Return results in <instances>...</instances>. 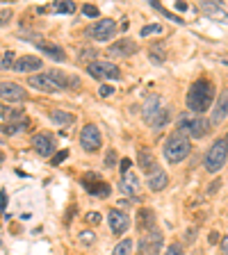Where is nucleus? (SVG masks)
Returning a JSON list of instances; mask_svg holds the SVG:
<instances>
[{"label": "nucleus", "mask_w": 228, "mask_h": 255, "mask_svg": "<svg viewBox=\"0 0 228 255\" xmlns=\"http://www.w3.org/2000/svg\"><path fill=\"white\" fill-rule=\"evenodd\" d=\"M212 101H215V87H212L210 80H196V82L190 87L187 98H185L187 109L194 114L208 112Z\"/></svg>", "instance_id": "nucleus-1"}, {"label": "nucleus", "mask_w": 228, "mask_h": 255, "mask_svg": "<svg viewBox=\"0 0 228 255\" xmlns=\"http://www.w3.org/2000/svg\"><path fill=\"white\" fill-rule=\"evenodd\" d=\"M190 155V142H187L185 135H180L178 130L171 132L164 142V157H167L169 164H178Z\"/></svg>", "instance_id": "nucleus-2"}, {"label": "nucleus", "mask_w": 228, "mask_h": 255, "mask_svg": "<svg viewBox=\"0 0 228 255\" xmlns=\"http://www.w3.org/2000/svg\"><path fill=\"white\" fill-rule=\"evenodd\" d=\"M208 130H210V121L198 116V114H183L178 119V132L185 137L201 139V137L208 135Z\"/></svg>", "instance_id": "nucleus-3"}, {"label": "nucleus", "mask_w": 228, "mask_h": 255, "mask_svg": "<svg viewBox=\"0 0 228 255\" xmlns=\"http://www.w3.org/2000/svg\"><path fill=\"white\" fill-rule=\"evenodd\" d=\"M226 160H228V142L226 139H217L210 146V150L205 153V160H203L205 171L208 173L222 171V166L226 164Z\"/></svg>", "instance_id": "nucleus-4"}, {"label": "nucleus", "mask_w": 228, "mask_h": 255, "mask_svg": "<svg viewBox=\"0 0 228 255\" xmlns=\"http://www.w3.org/2000/svg\"><path fill=\"white\" fill-rule=\"evenodd\" d=\"M84 35L89 36V39H94V41H110L116 35V23H114L112 18H101L94 25H89L84 30Z\"/></svg>", "instance_id": "nucleus-5"}, {"label": "nucleus", "mask_w": 228, "mask_h": 255, "mask_svg": "<svg viewBox=\"0 0 228 255\" xmlns=\"http://www.w3.org/2000/svg\"><path fill=\"white\" fill-rule=\"evenodd\" d=\"M80 144H82V148L87 150V153H96V150H101V130H98L94 123L84 125L82 132H80Z\"/></svg>", "instance_id": "nucleus-6"}, {"label": "nucleus", "mask_w": 228, "mask_h": 255, "mask_svg": "<svg viewBox=\"0 0 228 255\" xmlns=\"http://www.w3.org/2000/svg\"><path fill=\"white\" fill-rule=\"evenodd\" d=\"M32 148L41 155V157H50V160H53L55 150H57V146H55V137L48 135V132L35 135V137H32Z\"/></svg>", "instance_id": "nucleus-7"}, {"label": "nucleus", "mask_w": 228, "mask_h": 255, "mask_svg": "<svg viewBox=\"0 0 228 255\" xmlns=\"http://www.w3.org/2000/svg\"><path fill=\"white\" fill-rule=\"evenodd\" d=\"M82 187L89 191L91 196H98V198H108L110 196V184L103 182L96 173H87L82 178Z\"/></svg>", "instance_id": "nucleus-8"}, {"label": "nucleus", "mask_w": 228, "mask_h": 255, "mask_svg": "<svg viewBox=\"0 0 228 255\" xmlns=\"http://www.w3.org/2000/svg\"><path fill=\"white\" fill-rule=\"evenodd\" d=\"M108 223H110V228H112L114 235H123V232L130 228V217H128L123 210H110Z\"/></svg>", "instance_id": "nucleus-9"}, {"label": "nucleus", "mask_w": 228, "mask_h": 255, "mask_svg": "<svg viewBox=\"0 0 228 255\" xmlns=\"http://www.w3.org/2000/svg\"><path fill=\"white\" fill-rule=\"evenodd\" d=\"M0 96H2V101H9V103H23L25 101V89L21 84H14V82H2L0 87Z\"/></svg>", "instance_id": "nucleus-10"}, {"label": "nucleus", "mask_w": 228, "mask_h": 255, "mask_svg": "<svg viewBox=\"0 0 228 255\" xmlns=\"http://www.w3.org/2000/svg\"><path fill=\"white\" fill-rule=\"evenodd\" d=\"M28 84H30V87H35V89L48 91V94H55V91L62 89L60 84L55 82L48 73H43V75H30V77H28Z\"/></svg>", "instance_id": "nucleus-11"}, {"label": "nucleus", "mask_w": 228, "mask_h": 255, "mask_svg": "<svg viewBox=\"0 0 228 255\" xmlns=\"http://www.w3.org/2000/svg\"><path fill=\"white\" fill-rule=\"evenodd\" d=\"M112 57H132V55L137 53V43L132 41V39H119L116 43H112L108 50Z\"/></svg>", "instance_id": "nucleus-12"}, {"label": "nucleus", "mask_w": 228, "mask_h": 255, "mask_svg": "<svg viewBox=\"0 0 228 255\" xmlns=\"http://www.w3.org/2000/svg\"><path fill=\"white\" fill-rule=\"evenodd\" d=\"M162 249V232L155 230V228H151V232L142 239V251H146L149 255H157Z\"/></svg>", "instance_id": "nucleus-13"}, {"label": "nucleus", "mask_w": 228, "mask_h": 255, "mask_svg": "<svg viewBox=\"0 0 228 255\" xmlns=\"http://www.w3.org/2000/svg\"><path fill=\"white\" fill-rule=\"evenodd\" d=\"M226 116H228V89H224L215 103V109H212V123H222Z\"/></svg>", "instance_id": "nucleus-14"}, {"label": "nucleus", "mask_w": 228, "mask_h": 255, "mask_svg": "<svg viewBox=\"0 0 228 255\" xmlns=\"http://www.w3.org/2000/svg\"><path fill=\"white\" fill-rule=\"evenodd\" d=\"M137 166L142 169V171H146L149 176H153V173L157 171V164H155V157L151 155V150H146V148H142L137 153Z\"/></svg>", "instance_id": "nucleus-15"}, {"label": "nucleus", "mask_w": 228, "mask_h": 255, "mask_svg": "<svg viewBox=\"0 0 228 255\" xmlns=\"http://www.w3.org/2000/svg\"><path fill=\"white\" fill-rule=\"evenodd\" d=\"M43 66V62L39 60V57H32V55H28V57H21V60L14 64V69H16L18 73H32V71H39Z\"/></svg>", "instance_id": "nucleus-16"}, {"label": "nucleus", "mask_w": 228, "mask_h": 255, "mask_svg": "<svg viewBox=\"0 0 228 255\" xmlns=\"http://www.w3.org/2000/svg\"><path fill=\"white\" fill-rule=\"evenodd\" d=\"M119 189L123 191V194H128V196H132V194H137L139 191V178H137V173H126L123 178H121V182H119Z\"/></svg>", "instance_id": "nucleus-17"}, {"label": "nucleus", "mask_w": 228, "mask_h": 255, "mask_svg": "<svg viewBox=\"0 0 228 255\" xmlns=\"http://www.w3.org/2000/svg\"><path fill=\"white\" fill-rule=\"evenodd\" d=\"M201 9H203V14H208V16L215 18V21H219V23H226L228 21L226 12L222 9L219 2H201Z\"/></svg>", "instance_id": "nucleus-18"}, {"label": "nucleus", "mask_w": 228, "mask_h": 255, "mask_svg": "<svg viewBox=\"0 0 228 255\" xmlns=\"http://www.w3.org/2000/svg\"><path fill=\"white\" fill-rule=\"evenodd\" d=\"M160 109H162V107H160V98H157V96H149V101H146L144 107H142L146 123H151V121L155 119V114L160 112Z\"/></svg>", "instance_id": "nucleus-19"}, {"label": "nucleus", "mask_w": 228, "mask_h": 255, "mask_svg": "<svg viewBox=\"0 0 228 255\" xmlns=\"http://www.w3.org/2000/svg\"><path fill=\"white\" fill-rule=\"evenodd\" d=\"M167 184H169V176L162 169H157L153 176H149V189L151 191H162Z\"/></svg>", "instance_id": "nucleus-20"}, {"label": "nucleus", "mask_w": 228, "mask_h": 255, "mask_svg": "<svg viewBox=\"0 0 228 255\" xmlns=\"http://www.w3.org/2000/svg\"><path fill=\"white\" fill-rule=\"evenodd\" d=\"M37 46L41 48L43 53H46V57H50V60H55V62H64V60H66L64 48L53 46V43H37Z\"/></svg>", "instance_id": "nucleus-21"}, {"label": "nucleus", "mask_w": 228, "mask_h": 255, "mask_svg": "<svg viewBox=\"0 0 228 255\" xmlns=\"http://www.w3.org/2000/svg\"><path fill=\"white\" fill-rule=\"evenodd\" d=\"M153 221H155V214L151 212V210H139V212H137V225L142 228V230L151 228V225H153Z\"/></svg>", "instance_id": "nucleus-22"}, {"label": "nucleus", "mask_w": 228, "mask_h": 255, "mask_svg": "<svg viewBox=\"0 0 228 255\" xmlns=\"http://www.w3.org/2000/svg\"><path fill=\"white\" fill-rule=\"evenodd\" d=\"M101 64V69H103V73H105V80H119L121 77V71H119V66L116 64H112V62H98Z\"/></svg>", "instance_id": "nucleus-23"}, {"label": "nucleus", "mask_w": 228, "mask_h": 255, "mask_svg": "<svg viewBox=\"0 0 228 255\" xmlns=\"http://www.w3.org/2000/svg\"><path fill=\"white\" fill-rule=\"evenodd\" d=\"M0 119H2V123L7 125V119H9V123H12L14 119H21V121H25L23 119V109H12V107H2V112H0Z\"/></svg>", "instance_id": "nucleus-24"}, {"label": "nucleus", "mask_w": 228, "mask_h": 255, "mask_svg": "<svg viewBox=\"0 0 228 255\" xmlns=\"http://www.w3.org/2000/svg\"><path fill=\"white\" fill-rule=\"evenodd\" d=\"M169 119H171V112H169L167 107H162V109H160V112L155 114V119L151 121L149 125H151V128H155V130H157V128H162V125H167V123H169Z\"/></svg>", "instance_id": "nucleus-25"}, {"label": "nucleus", "mask_w": 228, "mask_h": 255, "mask_svg": "<svg viewBox=\"0 0 228 255\" xmlns=\"http://www.w3.org/2000/svg\"><path fill=\"white\" fill-rule=\"evenodd\" d=\"M50 119H53L57 125H71L73 123V114L62 112V109H53V112H50Z\"/></svg>", "instance_id": "nucleus-26"}, {"label": "nucleus", "mask_w": 228, "mask_h": 255, "mask_svg": "<svg viewBox=\"0 0 228 255\" xmlns=\"http://www.w3.org/2000/svg\"><path fill=\"white\" fill-rule=\"evenodd\" d=\"M28 125H30V121H18V123H7L2 125V135H16V132L21 130H28Z\"/></svg>", "instance_id": "nucleus-27"}, {"label": "nucleus", "mask_w": 228, "mask_h": 255, "mask_svg": "<svg viewBox=\"0 0 228 255\" xmlns=\"http://www.w3.org/2000/svg\"><path fill=\"white\" fill-rule=\"evenodd\" d=\"M53 9L60 14H73L76 12V2H71V0H57L53 5Z\"/></svg>", "instance_id": "nucleus-28"}, {"label": "nucleus", "mask_w": 228, "mask_h": 255, "mask_svg": "<svg viewBox=\"0 0 228 255\" xmlns=\"http://www.w3.org/2000/svg\"><path fill=\"white\" fill-rule=\"evenodd\" d=\"M132 251V239H121L116 246H114L112 255H130Z\"/></svg>", "instance_id": "nucleus-29"}, {"label": "nucleus", "mask_w": 228, "mask_h": 255, "mask_svg": "<svg viewBox=\"0 0 228 255\" xmlns=\"http://www.w3.org/2000/svg\"><path fill=\"white\" fill-rule=\"evenodd\" d=\"M151 7H153V9H157V12H160V14H164V16H167V18H171L174 23H178V25H183V23H185L183 18H178V16H174V14H171V12H167V9H164V7L160 5V2H151Z\"/></svg>", "instance_id": "nucleus-30"}, {"label": "nucleus", "mask_w": 228, "mask_h": 255, "mask_svg": "<svg viewBox=\"0 0 228 255\" xmlns=\"http://www.w3.org/2000/svg\"><path fill=\"white\" fill-rule=\"evenodd\" d=\"M160 32H162V25H160V23H153V25H144L139 35H142V36H149V35H160Z\"/></svg>", "instance_id": "nucleus-31"}, {"label": "nucleus", "mask_w": 228, "mask_h": 255, "mask_svg": "<svg viewBox=\"0 0 228 255\" xmlns=\"http://www.w3.org/2000/svg\"><path fill=\"white\" fill-rule=\"evenodd\" d=\"M94 239H96V235L91 230H84V232H80V242L84 244V246H91L94 244Z\"/></svg>", "instance_id": "nucleus-32"}, {"label": "nucleus", "mask_w": 228, "mask_h": 255, "mask_svg": "<svg viewBox=\"0 0 228 255\" xmlns=\"http://www.w3.org/2000/svg\"><path fill=\"white\" fill-rule=\"evenodd\" d=\"M12 62H14V53L12 50H5V53H2V71H7V69H9V66H12Z\"/></svg>", "instance_id": "nucleus-33"}, {"label": "nucleus", "mask_w": 228, "mask_h": 255, "mask_svg": "<svg viewBox=\"0 0 228 255\" xmlns=\"http://www.w3.org/2000/svg\"><path fill=\"white\" fill-rule=\"evenodd\" d=\"M82 14H84V16H89V18H98V16H101L98 7H94V5H84L82 7Z\"/></svg>", "instance_id": "nucleus-34"}, {"label": "nucleus", "mask_w": 228, "mask_h": 255, "mask_svg": "<svg viewBox=\"0 0 228 255\" xmlns=\"http://www.w3.org/2000/svg\"><path fill=\"white\" fill-rule=\"evenodd\" d=\"M66 157H69V150H66V148H64V150H57V153H55V157L50 160V164L57 166V164H62V162H64Z\"/></svg>", "instance_id": "nucleus-35"}, {"label": "nucleus", "mask_w": 228, "mask_h": 255, "mask_svg": "<svg viewBox=\"0 0 228 255\" xmlns=\"http://www.w3.org/2000/svg\"><path fill=\"white\" fill-rule=\"evenodd\" d=\"M84 221H87L89 225H96V223H101V214L98 212H87L84 214Z\"/></svg>", "instance_id": "nucleus-36"}, {"label": "nucleus", "mask_w": 228, "mask_h": 255, "mask_svg": "<svg viewBox=\"0 0 228 255\" xmlns=\"http://www.w3.org/2000/svg\"><path fill=\"white\" fill-rule=\"evenodd\" d=\"M112 94H114V89L110 84H101V89H98V96H101V98H110Z\"/></svg>", "instance_id": "nucleus-37"}, {"label": "nucleus", "mask_w": 228, "mask_h": 255, "mask_svg": "<svg viewBox=\"0 0 228 255\" xmlns=\"http://www.w3.org/2000/svg\"><path fill=\"white\" fill-rule=\"evenodd\" d=\"M164 255H185V253H183V246H180V244H171Z\"/></svg>", "instance_id": "nucleus-38"}, {"label": "nucleus", "mask_w": 228, "mask_h": 255, "mask_svg": "<svg viewBox=\"0 0 228 255\" xmlns=\"http://www.w3.org/2000/svg\"><path fill=\"white\" fill-rule=\"evenodd\" d=\"M130 164H132V162L128 160V157H123V160H121L119 169H121V173H123V176H126V173H130Z\"/></svg>", "instance_id": "nucleus-39"}, {"label": "nucleus", "mask_w": 228, "mask_h": 255, "mask_svg": "<svg viewBox=\"0 0 228 255\" xmlns=\"http://www.w3.org/2000/svg\"><path fill=\"white\" fill-rule=\"evenodd\" d=\"M105 166H110V169L114 166V150H110L108 153V157H105Z\"/></svg>", "instance_id": "nucleus-40"}, {"label": "nucleus", "mask_w": 228, "mask_h": 255, "mask_svg": "<svg viewBox=\"0 0 228 255\" xmlns=\"http://www.w3.org/2000/svg\"><path fill=\"white\" fill-rule=\"evenodd\" d=\"M0 208H2V210L7 208V191H5V189L0 191Z\"/></svg>", "instance_id": "nucleus-41"}, {"label": "nucleus", "mask_w": 228, "mask_h": 255, "mask_svg": "<svg viewBox=\"0 0 228 255\" xmlns=\"http://www.w3.org/2000/svg\"><path fill=\"white\" fill-rule=\"evenodd\" d=\"M208 242H210V244H217V242H219V232L212 230V232H210V237H208Z\"/></svg>", "instance_id": "nucleus-42"}, {"label": "nucleus", "mask_w": 228, "mask_h": 255, "mask_svg": "<svg viewBox=\"0 0 228 255\" xmlns=\"http://www.w3.org/2000/svg\"><path fill=\"white\" fill-rule=\"evenodd\" d=\"M222 253H224V255H228V235L222 239Z\"/></svg>", "instance_id": "nucleus-43"}, {"label": "nucleus", "mask_w": 228, "mask_h": 255, "mask_svg": "<svg viewBox=\"0 0 228 255\" xmlns=\"http://www.w3.org/2000/svg\"><path fill=\"white\" fill-rule=\"evenodd\" d=\"M9 16H12V12H7V9H2V25L9 21Z\"/></svg>", "instance_id": "nucleus-44"}, {"label": "nucleus", "mask_w": 228, "mask_h": 255, "mask_svg": "<svg viewBox=\"0 0 228 255\" xmlns=\"http://www.w3.org/2000/svg\"><path fill=\"white\" fill-rule=\"evenodd\" d=\"M176 9H180V12H185V9H187V2H183V0H180V2H176Z\"/></svg>", "instance_id": "nucleus-45"}, {"label": "nucleus", "mask_w": 228, "mask_h": 255, "mask_svg": "<svg viewBox=\"0 0 228 255\" xmlns=\"http://www.w3.org/2000/svg\"><path fill=\"white\" fill-rule=\"evenodd\" d=\"M80 55H89V57H96V53H94V50H80Z\"/></svg>", "instance_id": "nucleus-46"}]
</instances>
